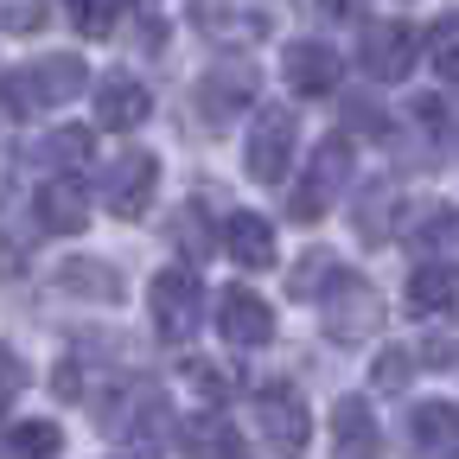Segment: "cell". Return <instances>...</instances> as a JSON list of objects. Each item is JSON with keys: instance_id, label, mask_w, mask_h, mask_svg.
I'll use <instances>...</instances> for the list:
<instances>
[{"instance_id": "cell-19", "label": "cell", "mask_w": 459, "mask_h": 459, "mask_svg": "<svg viewBox=\"0 0 459 459\" xmlns=\"http://www.w3.org/2000/svg\"><path fill=\"white\" fill-rule=\"evenodd\" d=\"M237 428H230L223 415H198L186 428V459H237Z\"/></svg>"}, {"instance_id": "cell-22", "label": "cell", "mask_w": 459, "mask_h": 459, "mask_svg": "<svg viewBox=\"0 0 459 459\" xmlns=\"http://www.w3.org/2000/svg\"><path fill=\"white\" fill-rule=\"evenodd\" d=\"M428 57H434V71H440L446 83H459V13L434 20V32H428Z\"/></svg>"}, {"instance_id": "cell-1", "label": "cell", "mask_w": 459, "mask_h": 459, "mask_svg": "<svg viewBox=\"0 0 459 459\" xmlns=\"http://www.w3.org/2000/svg\"><path fill=\"white\" fill-rule=\"evenodd\" d=\"M90 90V71H83V57L71 51H51V57H32V65L7 71L0 77V102H7L13 115H39V108H57V102H71Z\"/></svg>"}, {"instance_id": "cell-3", "label": "cell", "mask_w": 459, "mask_h": 459, "mask_svg": "<svg viewBox=\"0 0 459 459\" xmlns=\"http://www.w3.org/2000/svg\"><path fill=\"white\" fill-rule=\"evenodd\" d=\"M319 313H325V338L358 344V338H370L383 325V294L370 281H358V274H332L325 294H319Z\"/></svg>"}, {"instance_id": "cell-27", "label": "cell", "mask_w": 459, "mask_h": 459, "mask_svg": "<svg viewBox=\"0 0 459 459\" xmlns=\"http://www.w3.org/2000/svg\"><path fill=\"white\" fill-rule=\"evenodd\" d=\"M71 13L83 32H108V0H71Z\"/></svg>"}, {"instance_id": "cell-20", "label": "cell", "mask_w": 459, "mask_h": 459, "mask_svg": "<svg viewBox=\"0 0 459 459\" xmlns=\"http://www.w3.org/2000/svg\"><path fill=\"white\" fill-rule=\"evenodd\" d=\"M90 153H96L90 128H57V134H45V141H39V160H45V166H57V172H71V166H83Z\"/></svg>"}, {"instance_id": "cell-5", "label": "cell", "mask_w": 459, "mask_h": 459, "mask_svg": "<svg viewBox=\"0 0 459 459\" xmlns=\"http://www.w3.org/2000/svg\"><path fill=\"white\" fill-rule=\"evenodd\" d=\"M294 134H300L294 108H281V102L255 108V122H249V141H243V166H249V179H262V186H281V179H287V160H294Z\"/></svg>"}, {"instance_id": "cell-24", "label": "cell", "mask_w": 459, "mask_h": 459, "mask_svg": "<svg viewBox=\"0 0 459 459\" xmlns=\"http://www.w3.org/2000/svg\"><path fill=\"white\" fill-rule=\"evenodd\" d=\"M370 377H377V389H402V383L415 377V358H409V351H395V344H389V351L377 358V370H370Z\"/></svg>"}, {"instance_id": "cell-9", "label": "cell", "mask_w": 459, "mask_h": 459, "mask_svg": "<svg viewBox=\"0 0 459 459\" xmlns=\"http://www.w3.org/2000/svg\"><path fill=\"white\" fill-rule=\"evenodd\" d=\"M281 71H287V83H294L300 96H332L338 77H344V57L332 45H319V39H294L287 57H281Z\"/></svg>"}, {"instance_id": "cell-2", "label": "cell", "mask_w": 459, "mask_h": 459, "mask_svg": "<svg viewBox=\"0 0 459 459\" xmlns=\"http://www.w3.org/2000/svg\"><path fill=\"white\" fill-rule=\"evenodd\" d=\"M147 313H153L160 344H186V338L198 332V313H204L198 268H160V274L147 281Z\"/></svg>"}, {"instance_id": "cell-15", "label": "cell", "mask_w": 459, "mask_h": 459, "mask_svg": "<svg viewBox=\"0 0 459 459\" xmlns=\"http://www.w3.org/2000/svg\"><path fill=\"white\" fill-rule=\"evenodd\" d=\"M409 440L421 459H459V409L453 402H421L409 421Z\"/></svg>"}, {"instance_id": "cell-7", "label": "cell", "mask_w": 459, "mask_h": 459, "mask_svg": "<svg viewBox=\"0 0 459 459\" xmlns=\"http://www.w3.org/2000/svg\"><path fill=\"white\" fill-rule=\"evenodd\" d=\"M153 186H160V160H153L147 147H128L122 160L102 172V204H108L115 217H128V223H134V217H147Z\"/></svg>"}, {"instance_id": "cell-11", "label": "cell", "mask_w": 459, "mask_h": 459, "mask_svg": "<svg viewBox=\"0 0 459 459\" xmlns=\"http://www.w3.org/2000/svg\"><path fill=\"white\" fill-rule=\"evenodd\" d=\"M32 217H39V230H51V237H77V230L90 223L83 179H45L39 198H32Z\"/></svg>"}, {"instance_id": "cell-6", "label": "cell", "mask_w": 459, "mask_h": 459, "mask_svg": "<svg viewBox=\"0 0 459 459\" xmlns=\"http://www.w3.org/2000/svg\"><path fill=\"white\" fill-rule=\"evenodd\" d=\"M255 434L281 453V459H294L300 446H307V434H313V415H307V402L287 389V383H268V389H255Z\"/></svg>"}, {"instance_id": "cell-28", "label": "cell", "mask_w": 459, "mask_h": 459, "mask_svg": "<svg viewBox=\"0 0 459 459\" xmlns=\"http://www.w3.org/2000/svg\"><path fill=\"white\" fill-rule=\"evenodd\" d=\"M428 351H421V364H453L459 358V332H434V338H421Z\"/></svg>"}, {"instance_id": "cell-17", "label": "cell", "mask_w": 459, "mask_h": 459, "mask_svg": "<svg viewBox=\"0 0 459 459\" xmlns=\"http://www.w3.org/2000/svg\"><path fill=\"white\" fill-rule=\"evenodd\" d=\"M402 300H409V313H453L459 307V268L453 262H421L409 274V287H402Z\"/></svg>"}, {"instance_id": "cell-8", "label": "cell", "mask_w": 459, "mask_h": 459, "mask_svg": "<svg viewBox=\"0 0 459 459\" xmlns=\"http://www.w3.org/2000/svg\"><path fill=\"white\" fill-rule=\"evenodd\" d=\"M217 332H223V344H237V351H262L274 338V313L249 287H223L217 294Z\"/></svg>"}, {"instance_id": "cell-21", "label": "cell", "mask_w": 459, "mask_h": 459, "mask_svg": "<svg viewBox=\"0 0 459 459\" xmlns=\"http://www.w3.org/2000/svg\"><path fill=\"white\" fill-rule=\"evenodd\" d=\"M57 446H65V434H57L51 421H20L7 434V453L13 459H57Z\"/></svg>"}, {"instance_id": "cell-23", "label": "cell", "mask_w": 459, "mask_h": 459, "mask_svg": "<svg viewBox=\"0 0 459 459\" xmlns=\"http://www.w3.org/2000/svg\"><path fill=\"white\" fill-rule=\"evenodd\" d=\"M45 0H0V32H39Z\"/></svg>"}, {"instance_id": "cell-14", "label": "cell", "mask_w": 459, "mask_h": 459, "mask_svg": "<svg viewBox=\"0 0 459 459\" xmlns=\"http://www.w3.org/2000/svg\"><path fill=\"white\" fill-rule=\"evenodd\" d=\"M223 255L237 262V268H249V274L274 268V223L255 217V211H237V217L223 223Z\"/></svg>"}, {"instance_id": "cell-26", "label": "cell", "mask_w": 459, "mask_h": 459, "mask_svg": "<svg viewBox=\"0 0 459 459\" xmlns=\"http://www.w3.org/2000/svg\"><path fill=\"white\" fill-rule=\"evenodd\" d=\"M186 383H192V389H204V402H223V389H230L211 364H186Z\"/></svg>"}, {"instance_id": "cell-10", "label": "cell", "mask_w": 459, "mask_h": 459, "mask_svg": "<svg viewBox=\"0 0 459 459\" xmlns=\"http://www.w3.org/2000/svg\"><path fill=\"white\" fill-rule=\"evenodd\" d=\"M415 32L409 26H370L364 32V45H358V57H364V71L377 77V83H402L415 71Z\"/></svg>"}, {"instance_id": "cell-4", "label": "cell", "mask_w": 459, "mask_h": 459, "mask_svg": "<svg viewBox=\"0 0 459 459\" xmlns=\"http://www.w3.org/2000/svg\"><path fill=\"white\" fill-rule=\"evenodd\" d=\"M338 192H351V141L344 134H332V141H319L313 147V160H307V179H300V192L287 198V211H294L300 223H319L325 211H332V198Z\"/></svg>"}, {"instance_id": "cell-12", "label": "cell", "mask_w": 459, "mask_h": 459, "mask_svg": "<svg viewBox=\"0 0 459 459\" xmlns=\"http://www.w3.org/2000/svg\"><path fill=\"white\" fill-rule=\"evenodd\" d=\"M255 96V71L249 65H211L198 77V108H204V122H230L237 108H249Z\"/></svg>"}, {"instance_id": "cell-16", "label": "cell", "mask_w": 459, "mask_h": 459, "mask_svg": "<svg viewBox=\"0 0 459 459\" xmlns=\"http://www.w3.org/2000/svg\"><path fill=\"white\" fill-rule=\"evenodd\" d=\"M332 440H338V459H377V415L364 395H338Z\"/></svg>"}, {"instance_id": "cell-18", "label": "cell", "mask_w": 459, "mask_h": 459, "mask_svg": "<svg viewBox=\"0 0 459 459\" xmlns=\"http://www.w3.org/2000/svg\"><path fill=\"white\" fill-rule=\"evenodd\" d=\"M57 287L77 294V300H122V268L90 262V255H71L65 268H57Z\"/></svg>"}, {"instance_id": "cell-13", "label": "cell", "mask_w": 459, "mask_h": 459, "mask_svg": "<svg viewBox=\"0 0 459 459\" xmlns=\"http://www.w3.org/2000/svg\"><path fill=\"white\" fill-rule=\"evenodd\" d=\"M90 96H96V128H115V134L141 128V122H147V108H153V96H147L134 77H122V71H115V77H102Z\"/></svg>"}, {"instance_id": "cell-25", "label": "cell", "mask_w": 459, "mask_h": 459, "mask_svg": "<svg viewBox=\"0 0 459 459\" xmlns=\"http://www.w3.org/2000/svg\"><path fill=\"white\" fill-rule=\"evenodd\" d=\"M26 389V364H20V351L13 344H0V409H7V402Z\"/></svg>"}, {"instance_id": "cell-29", "label": "cell", "mask_w": 459, "mask_h": 459, "mask_svg": "<svg viewBox=\"0 0 459 459\" xmlns=\"http://www.w3.org/2000/svg\"><path fill=\"white\" fill-rule=\"evenodd\" d=\"M325 7H332V13H344V7H351V0H325Z\"/></svg>"}]
</instances>
